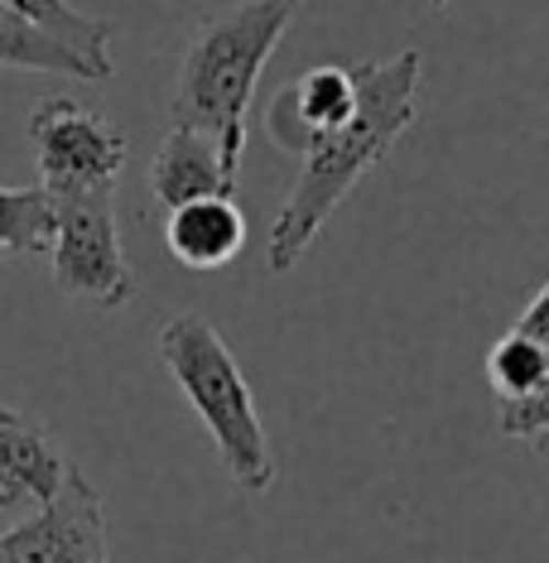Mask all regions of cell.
Masks as SVG:
<instances>
[{
	"mask_svg": "<svg viewBox=\"0 0 549 563\" xmlns=\"http://www.w3.org/2000/svg\"><path fill=\"white\" fill-rule=\"evenodd\" d=\"M352 78H356L352 117L304 145L299 155L304 169L271 227L265 265L275 275L295 271L304 251L328 227V217L342 208V198L391 155V145L419 117V92H425V58H419V48H400L395 58H376V63H356Z\"/></svg>",
	"mask_w": 549,
	"mask_h": 563,
	"instance_id": "obj_1",
	"label": "cell"
},
{
	"mask_svg": "<svg viewBox=\"0 0 549 563\" xmlns=\"http://www.w3.org/2000/svg\"><path fill=\"white\" fill-rule=\"evenodd\" d=\"M304 0H237L194 30L174 87V125L202 131L217 140L227 164L241 169L246 155V111L261 87L271 54L295 24Z\"/></svg>",
	"mask_w": 549,
	"mask_h": 563,
	"instance_id": "obj_2",
	"label": "cell"
},
{
	"mask_svg": "<svg viewBox=\"0 0 549 563\" xmlns=\"http://www.w3.org/2000/svg\"><path fill=\"white\" fill-rule=\"evenodd\" d=\"M160 362L174 376V386L184 390V400L194 405L208 439L222 453V467L241 492H271L275 482V453L265 439V424L255 415L251 386L241 376L232 347L222 342V332L212 328L208 313H174L160 328Z\"/></svg>",
	"mask_w": 549,
	"mask_h": 563,
	"instance_id": "obj_3",
	"label": "cell"
},
{
	"mask_svg": "<svg viewBox=\"0 0 549 563\" xmlns=\"http://www.w3.org/2000/svg\"><path fill=\"white\" fill-rule=\"evenodd\" d=\"M48 198H54V236L44 255L58 294L97 303V309H125L135 299V271L117 232V188Z\"/></svg>",
	"mask_w": 549,
	"mask_h": 563,
	"instance_id": "obj_4",
	"label": "cell"
},
{
	"mask_svg": "<svg viewBox=\"0 0 549 563\" xmlns=\"http://www.w3.org/2000/svg\"><path fill=\"white\" fill-rule=\"evenodd\" d=\"M34 164L44 194H83V188H117L131 159V140L101 111H87L73 97H44L30 111Z\"/></svg>",
	"mask_w": 549,
	"mask_h": 563,
	"instance_id": "obj_5",
	"label": "cell"
},
{
	"mask_svg": "<svg viewBox=\"0 0 549 563\" xmlns=\"http://www.w3.org/2000/svg\"><path fill=\"white\" fill-rule=\"evenodd\" d=\"M101 554H107V510L97 486L73 463L40 510L0 530V563H92Z\"/></svg>",
	"mask_w": 549,
	"mask_h": 563,
	"instance_id": "obj_6",
	"label": "cell"
},
{
	"mask_svg": "<svg viewBox=\"0 0 549 563\" xmlns=\"http://www.w3.org/2000/svg\"><path fill=\"white\" fill-rule=\"evenodd\" d=\"M352 107H356L352 68L323 63V68H309L304 78H295L265 107V135H271L279 150H289V155H304V145H309L314 135L342 125L352 117Z\"/></svg>",
	"mask_w": 549,
	"mask_h": 563,
	"instance_id": "obj_7",
	"label": "cell"
},
{
	"mask_svg": "<svg viewBox=\"0 0 549 563\" xmlns=\"http://www.w3.org/2000/svg\"><path fill=\"white\" fill-rule=\"evenodd\" d=\"M237 178H241V169L222 159L212 135L188 131V125H169V135H164L155 150V164H150V194L169 212L178 202H194L208 194L237 198Z\"/></svg>",
	"mask_w": 549,
	"mask_h": 563,
	"instance_id": "obj_8",
	"label": "cell"
},
{
	"mask_svg": "<svg viewBox=\"0 0 549 563\" xmlns=\"http://www.w3.org/2000/svg\"><path fill=\"white\" fill-rule=\"evenodd\" d=\"M164 246L188 271H222L246 246V212L227 194L178 202V208H169V222H164Z\"/></svg>",
	"mask_w": 549,
	"mask_h": 563,
	"instance_id": "obj_9",
	"label": "cell"
},
{
	"mask_svg": "<svg viewBox=\"0 0 549 563\" xmlns=\"http://www.w3.org/2000/svg\"><path fill=\"white\" fill-rule=\"evenodd\" d=\"M63 472H68L63 448L40 424H30L24 415L6 409L0 415V477H10L34 506H44L58 492Z\"/></svg>",
	"mask_w": 549,
	"mask_h": 563,
	"instance_id": "obj_10",
	"label": "cell"
},
{
	"mask_svg": "<svg viewBox=\"0 0 549 563\" xmlns=\"http://www.w3.org/2000/svg\"><path fill=\"white\" fill-rule=\"evenodd\" d=\"M0 68H20V73H54V78H83V82H107L101 73L87 63L78 48H68L54 40L40 24L10 15L0 5Z\"/></svg>",
	"mask_w": 549,
	"mask_h": 563,
	"instance_id": "obj_11",
	"label": "cell"
},
{
	"mask_svg": "<svg viewBox=\"0 0 549 563\" xmlns=\"http://www.w3.org/2000/svg\"><path fill=\"white\" fill-rule=\"evenodd\" d=\"M0 5H6L10 15H20V20L48 30L68 48H78L101 78H111V34H117V24L111 20L87 15V10H78L73 0H0Z\"/></svg>",
	"mask_w": 549,
	"mask_h": 563,
	"instance_id": "obj_12",
	"label": "cell"
},
{
	"mask_svg": "<svg viewBox=\"0 0 549 563\" xmlns=\"http://www.w3.org/2000/svg\"><path fill=\"white\" fill-rule=\"evenodd\" d=\"M487 380L496 400H516V395L549 386V342L520 338L516 328L502 332L487 352Z\"/></svg>",
	"mask_w": 549,
	"mask_h": 563,
	"instance_id": "obj_13",
	"label": "cell"
},
{
	"mask_svg": "<svg viewBox=\"0 0 549 563\" xmlns=\"http://www.w3.org/2000/svg\"><path fill=\"white\" fill-rule=\"evenodd\" d=\"M54 236V198L44 188H0V255H44Z\"/></svg>",
	"mask_w": 549,
	"mask_h": 563,
	"instance_id": "obj_14",
	"label": "cell"
},
{
	"mask_svg": "<svg viewBox=\"0 0 549 563\" xmlns=\"http://www.w3.org/2000/svg\"><path fill=\"white\" fill-rule=\"evenodd\" d=\"M496 424H502L506 439H520L535 453H545L549 448V386L516 395V400H496Z\"/></svg>",
	"mask_w": 549,
	"mask_h": 563,
	"instance_id": "obj_15",
	"label": "cell"
},
{
	"mask_svg": "<svg viewBox=\"0 0 549 563\" xmlns=\"http://www.w3.org/2000/svg\"><path fill=\"white\" fill-rule=\"evenodd\" d=\"M510 328H516L520 338L549 342V289H545V285L530 294V303H526V309H520V318H516V323H510Z\"/></svg>",
	"mask_w": 549,
	"mask_h": 563,
	"instance_id": "obj_16",
	"label": "cell"
},
{
	"mask_svg": "<svg viewBox=\"0 0 549 563\" xmlns=\"http://www.w3.org/2000/svg\"><path fill=\"white\" fill-rule=\"evenodd\" d=\"M30 510H40V506H34L30 496H24V492H20V486L10 482V477H0V530H10V525H20L24 516H30Z\"/></svg>",
	"mask_w": 549,
	"mask_h": 563,
	"instance_id": "obj_17",
	"label": "cell"
},
{
	"mask_svg": "<svg viewBox=\"0 0 549 563\" xmlns=\"http://www.w3.org/2000/svg\"><path fill=\"white\" fill-rule=\"evenodd\" d=\"M429 5H433V10H443V5H453V0H429Z\"/></svg>",
	"mask_w": 549,
	"mask_h": 563,
	"instance_id": "obj_18",
	"label": "cell"
},
{
	"mask_svg": "<svg viewBox=\"0 0 549 563\" xmlns=\"http://www.w3.org/2000/svg\"><path fill=\"white\" fill-rule=\"evenodd\" d=\"M92 563H107V554H101V559H92Z\"/></svg>",
	"mask_w": 549,
	"mask_h": 563,
	"instance_id": "obj_19",
	"label": "cell"
},
{
	"mask_svg": "<svg viewBox=\"0 0 549 563\" xmlns=\"http://www.w3.org/2000/svg\"><path fill=\"white\" fill-rule=\"evenodd\" d=\"M6 409H10V405H0V415H6Z\"/></svg>",
	"mask_w": 549,
	"mask_h": 563,
	"instance_id": "obj_20",
	"label": "cell"
}]
</instances>
